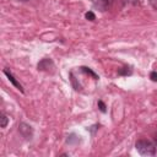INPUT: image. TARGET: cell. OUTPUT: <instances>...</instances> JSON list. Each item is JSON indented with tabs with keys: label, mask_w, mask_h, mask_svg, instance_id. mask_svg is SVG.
Here are the masks:
<instances>
[{
	"label": "cell",
	"mask_w": 157,
	"mask_h": 157,
	"mask_svg": "<svg viewBox=\"0 0 157 157\" xmlns=\"http://www.w3.org/2000/svg\"><path fill=\"white\" fill-rule=\"evenodd\" d=\"M137 152L141 156H155L156 155V145L150 140H137L135 144Z\"/></svg>",
	"instance_id": "cell-1"
},
{
	"label": "cell",
	"mask_w": 157,
	"mask_h": 157,
	"mask_svg": "<svg viewBox=\"0 0 157 157\" xmlns=\"http://www.w3.org/2000/svg\"><path fill=\"white\" fill-rule=\"evenodd\" d=\"M91 2H92V6L96 10H98L101 12H104V11H108L112 7V5L114 4V0H91Z\"/></svg>",
	"instance_id": "cell-2"
},
{
	"label": "cell",
	"mask_w": 157,
	"mask_h": 157,
	"mask_svg": "<svg viewBox=\"0 0 157 157\" xmlns=\"http://www.w3.org/2000/svg\"><path fill=\"white\" fill-rule=\"evenodd\" d=\"M37 67H38L39 71H45V72H50V74H53L54 70H55V65H54L53 60L49 59V58L42 59V60L38 63Z\"/></svg>",
	"instance_id": "cell-3"
},
{
	"label": "cell",
	"mask_w": 157,
	"mask_h": 157,
	"mask_svg": "<svg viewBox=\"0 0 157 157\" xmlns=\"http://www.w3.org/2000/svg\"><path fill=\"white\" fill-rule=\"evenodd\" d=\"M18 132L26 140H31L33 137V129H32L31 125H28L26 123H20L18 124Z\"/></svg>",
	"instance_id": "cell-4"
},
{
	"label": "cell",
	"mask_w": 157,
	"mask_h": 157,
	"mask_svg": "<svg viewBox=\"0 0 157 157\" xmlns=\"http://www.w3.org/2000/svg\"><path fill=\"white\" fill-rule=\"evenodd\" d=\"M4 74L6 75V77L9 78V81H10V82H11V83H12V85H13V86L17 88V90H20V91L23 93V88H22L21 83H20V82H18V81L15 78V76H13V75H12V74H11V72L7 70V69H4Z\"/></svg>",
	"instance_id": "cell-5"
},
{
	"label": "cell",
	"mask_w": 157,
	"mask_h": 157,
	"mask_svg": "<svg viewBox=\"0 0 157 157\" xmlns=\"http://www.w3.org/2000/svg\"><path fill=\"white\" fill-rule=\"evenodd\" d=\"M118 74L121 75V76H126V75H131L132 74V70L130 66H125V67H121L118 70Z\"/></svg>",
	"instance_id": "cell-6"
},
{
	"label": "cell",
	"mask_w": 157,
	"mask_h": 157,
	"mask_svg": "<svg viewBox=\"0 0 157 157\" xmlns=\"http://www.w3.org/2000/svg\"><path fill=\"white\" fill-rule=\"evenodd\" d=\"M80 69H81V71H82V72H85V74H87V75H91V76H92L94 80H98V75H96V74H94V72H93V71H92L90 67H86V66H81Z\"/></svg>",
	"instance_id": "cell-7"
},
{
	"label": "cell",
	"mask_w": 157,
	"mask_h": 157,
	"mask_svg": "<svg viewBox=\"0 0 157 157\" xmlns=\"http://www.w3.org/2000/svg\"><path fill=\"white\" fill-rule=\"evenodd\" d=\"M1 118V124H0V126L1 128H6V125H7V123H9V117L5 114V113H1V115H0Z\"/></svg>",
	"instance_id": "cell-8"
},
{
	"label": "cell",
	"mask_w": 157,
	"mask_h": 157,
	"mask_svg": "<svg viewBox=\"0 0 157 157\" xmlns=\"http://www.w3.org/2000/svg\"><path fill=\"white\" fill-rule=\"evenodd\" d=\"M70 80H71L72 86H74V88H75L76 91L81 90V88H80V85H77V83H76V78H75V76H74V74H72V72H70Z\"/></svg>",
	"instance_id": "cell-9"
},
{
	"label": "cell",
	"mask_w": 157,
	"mask_h": 157,
	"mask_svg": "<svg viewBox=\"0 0 157 157\" xmlns=\"http://www.w3.org/2000/svg\"><path fill=\"white\" fill-rule=\"evenodd\" d=\"M85 16H86V18H87V20H90V21H93V20L96 18V16H94V13H93L92 11L86 12V15H85Z\"/></svg>",
	"instance_id": "cell-10"
},
{
	"label": "cell",
	"mask_w": 157,
	"mask_h": 157,
	"mask_svg": "<svg viewBox=\"0 0 157 157\" xmlns=\"http://www.w3.org/2000/svg\"><path fill=\"white\" fill-rule=\"evenodd\" d=\"M98 107H99V109H101V112H103V113H105V105H104V103L102 102V101H98Z\"/></svg>",
	"instance_id": "cell-11"
},
{
	"label": "cell",
	"mask_w": 157,
	"mask_h": 157,
	"mask_svg": "<svg viewBox=\"0 0 157 157\" xmlns=\"http://www.w3.org/2000/svg\"><path fill=\"white\" fill-rule=\"evenodd\" d=\"M150 77H151V80H152V81H155V82H156V81H157V72H156V71H152V72H151V75H150Z\"/></svg>",
	"instance_id": "cell-12"
},
{
	"label": "cell",
	"mask_w": 157,
	"mask_h": 157,
	"mask_svg": "<svg viewBox=\"0 0 157 157\" xmlns=\"http://www.w3.org/2000/svg\"><path fill=\"white\" fill-rule=\"evenodd\" d=\"M150 4H151V6H152L153 9L157 10V0H150Z\"/></svg>",
	"instance_id": "cell-13"
},
{
	"label": "cell",
	"mask_w": 157,
	"mask_h": 157,
	"mask_svg": "<svg viewBox=\"0 0 157 157\" xmlns=\"http://www.w3.org/2000/svg\"><path fill=\"white\" fill-rule=\"evenodd\" d=\"M155 145H156V147H157V134H156V136H155Z\"/></svg>",
	"instance_id": "cell-14"
},
{
	"label": "cell",
	"mask_w": 157,
	"mask_h": 157,
	"mask_svg": "<svg viewBox=\"0 0 157 157\" xmlns=\"http://www.w3.org/2000/svg\"><path fill=\"white\" fill-rule=\"evenodd\" d=\"M17 1H22V2H25V1H28V0H17Z\"/></svg>",
	"instance_id": "cell-15"
}]
</instances>
